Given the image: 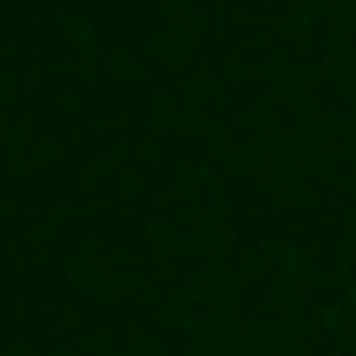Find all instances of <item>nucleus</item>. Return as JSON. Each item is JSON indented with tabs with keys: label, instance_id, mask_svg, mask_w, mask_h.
<instances>
[]
</instances>
